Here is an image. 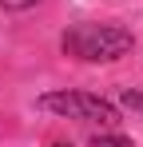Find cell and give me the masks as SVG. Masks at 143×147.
Returning a JSON list of instances; mask_svg holds the SVG:
<instances>
[{"instance_id":"1","label":"cell","mask_w":143,"mask_h":147,"mask_svg":"<svg viewBox=\"0 0 143 147\" xmlns=\"http://www.w3.org/2000/svg\"><path fill=\"white\" fill-rule=\"evenodd\" d=\"M131 48H135V36L119 24L84 20V24L64 28V36H60V52L72 56V60H84V64H111L119 56H127Z\"/></svg>"},{"instance_id":"2","label":"cell","mask_w":143,"mask_h":147,"mask_svg":"<svg viewBox=\"0 0 143 147\" xmlns=\"http://www.w3.org/2000/svg\"><path fill=\"white\" fill-rule=\"evenodd\" d=\"M40 107L60 115V119L99 123V127H115L119 123L115 103H107L103 96H92V92H48V96H40Z\"/></svg>"},{"instance_id":"3","label":"cell","mask_w":143,"mask_h":147,"mask_svg":"<svg viewBox=\"0 0 143 147\" xmlns=\"http://www.w3.org/2000/svg\"><path fill=\"white\" fill-rule=\"evenodd\" d=\"M92 147H131V143H127L123 135H95Z\"/></svg>"},{"instance_id":"4","label":"cell","mask_w":143,"mask_h":147,"mask_svg":"<svg viewBox=\"0 0 143 147\" xmlns=\"http://www.w3.org/2000/svg\"><path fill=\"white\" fill-rule=\"evenodd\" d=\"M123 107H131V111L143 115V92H123Z\"/></svg>"},{"instance_id":"5","label":"cell","mask_w":143,"mask_h":147,"mask_svg":"<svg viewBox=\"0 0 143 147\" xmlns=\"http://www.w3.org/2000/svg\"><path fill=\"white\" fill-rule=\"evenodd\" d=\"M0 4H4V8H12V12H20V8H32L36 0H0Z\"/></svg>"},{"instance_id":"6","label":"cell","mask_w":143,"mask_h":147,"mask_svg":"<svg viewBox=\"0 0 143 147\" xmlns=\"http://www.w3.org/2000/svg\"><path fill=\"white\" fill-rule=\"evenodd\" d=\"M52 147H72V143H52Z\"/></svg>"}]
</instances>
